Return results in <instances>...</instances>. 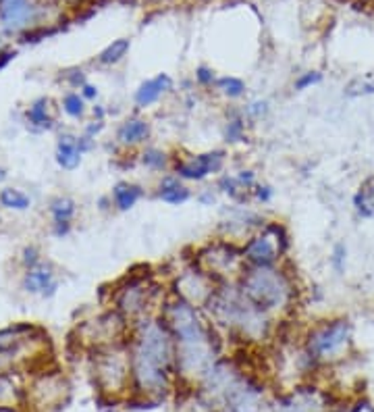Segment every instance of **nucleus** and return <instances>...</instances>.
I'll return each instance as SVG.
<instances>
[{
	"label": "nucleus",
	"mask_w": 374,
	"mask_h": 412,
	"mask_svg": "<svg viewBox=\"0 0 374 412\" xmlns=\"http://www.w3.org/2000/svg\"><path fill=\"white\" fill-rule=\"evenodd\" d=\"M131 389L142 400H160L173 389L175 377V340L158 315L131 325Z\"/></svg>",
	"instance_id": "nucleus-1"
},
{
	"label": "nucleus",
	"mask_w": 374,
	"mask_h": 412,
	"mask_svg": "<svg viewBox=\"0 0 374 412\" xmlns=\"http://www.w3.org/2000/svg\"><path fill=\"white\" fill-rule=\"evenodd\" d=\"M204 313L225 342L231 340L244 348H262L277 338L279 321L251 304L237 284L218 287Z\"/></svg>",
	"instance_id": "nucleus-2"
},
{
	"label": "nucleus",
	"mask_w": 374,
	"mask_h": 412,
	"mask_svg": "<svg viewBox=\"0 0 374 412\" xmlns=\"http://www.w3.org/2000/svg\"><path fill=\"white\" fill-rule=\"evenodd\" d=\"M237 287L251 304L277 321L293 317L302 300V287L298 284L295 271L291 269L289 260L273 267L248 265L237 279Z\"/></svg>",
	"instance_id": "nucleus-3"
},
{
	"label": "nucleus",
	"mask_w": 374,
	"mask_h": 412,
	"mask_svg": "<svg viewBox=\"0 0 374 412\" xmlns=\"http://www.w3.org/2000/svg\"><path fill=\"white\" fill-rule=\"evenodd\" d=\"M166 294V282L162 284L150 267L131 269L110 289V308H115L129 325H133L142 318L156 315Z\"/></svg>",
	"instance_id": "nucleus-4"
},
{
	"label": "nucleus",
	"mask_w": 374,
	"mask_h": 412,
	"mask_svg": "<svg viewBox=\"0 0 374 412\" xmlns=\"http://www.w3.org/2000/svg\"><path fill=\"white\" fill-rule=\"evenodd\" d=\"M193 265H198L204 273H208L217 284H237L244 269L248 267L244 260L242 244H235L225 238H215L198 248L189 256Z\"/></svg>",
	"instance_id": "nucleus-5"
},
{
	"label": "nucleus",
	"mask_w": 374,
	"mask_h": 412,
	"mask_svg": "<svg viewBox=\"0 0 374 412\" xmlns=\"http://www.w3.org/2000/svg\"><path fill=\"white\" fill-rule=\"evenodd\" d=\"M289 248H291V238L287 227L280 221H268V219L242 242L244 260L251 267L280 265L287 260Z\"/></svg>",
	"instance_id": "nucleus-6"
},
{
	"label": "nucleus",
	"mask_w": 374,
	"mask_h": 412,
	"mask_svg": "<svg viewBox=\"0 0 374 412\" xmlns=\"http://www.w3.org/2000/svg\"><path fill=\"white\" fill-rule=\"evenodd\" d=\"M349 342H351V325L347 318L318 321L302 338V346L316 364L339 358L347 350Z\"/></svg>",
	"instance_id": "nucleus-7"
},
{
	"label": "nucleus",
	"mask_w": 374,
	"mask_h": 412,
	"mask_svg": "<svg viewBox=\"0 0 374 412\" xmlns=\"http://www.w3.org/2000/svg\"><path fill=\"white\" fill-rule=\"evenodd\" d=\"M218 287L220 284H217L208 273H204L198 265H193L189 256L183 258V265L175 269L166 279L169 294L177 296L179 300H183L200 311H206V306L215 298Z\"/></svg>",
	"instance_id": "nucleus-8"
},
{
	"label": "nucleus",
	"mask_w": 374,
	"mask_h": 412,
	"mask_svg": "<svg viewBox=\"0 0 374 412\" xmlns=\"http://www.w3.org/2000/svg\"><path fill=\"white\" fill-rule=\"evenodd\" d=\"M227 162V150L217 148L198 155H177L173 157V173L186 184H200L212 175H220Z\"/></svg>",
	"instance_id": "nucleus-9"
},
{
	"label": "nucleus",
	"mask_w": 374,
	"mask_h": 412,
	"mask_svg": "<svg viewBox=\"0 0 374 412\" xmlns=\"http://www.w3.org/2000/svg\"><path fill=\"white\" fill-rule=\"evenodd\" d=\"M175 90V79L169 73H158L150 79H144L137 90L133 92V106L137 111H146L150 106L158 104L164 96H169Z\"/></svg>",
	"instance_id": "nucleus-10"
},
{
	"label": "nucleus",
	"mask_w": 374,
	"mask_h": 412,
	"mask_svg": "<svg viewBox=\"0 0 374 412\" xmlns=\"http://www.w3.org/2000/svg\"><path fill=\"white\" fill-rule=\"evenodd\" d=\"M152 138V123L142 115H131L117 127V144L123 150H142Z\"/></svg>",
	"instance_id": "nucleus-11"
},
{
	"label": "nucleus",
	"mask_w": 374,
	"mask_h": 412,
	"mask_svg": "<svg viewBox=\"0 0 374 412\" xmlns=\"http://www.w3.org/2000/svg\"><path fill=\"white\" fill-rule=\"evenodd\" d=\"M322 396L314 387H295L289 394L280 396L273 406L275 412H322Z\"/></svg>",
	"instance_id": "nucleus-12"
},
{
	"label": "nucleus",
	"mask_w": 374,
	"mask_h": 412,
	"mask_svg": "<svg viewBox=\"0 0 374 412\" xmlns=\"http://www.w3.org/2000/svg\"><path fill=\"white\" fill-rule=\"evenodd\" d=\"M156 198L171 206H181L193 198V191L189 190L186 182H181L173 171L160 175V182L156 184Z\"/></svg>",
	"instance_id": "nucleus-13"
},
{
	"label": "nucleus",
	"mask_w": 374,
	"mask_h": 412,
	"mask_svg": "<svg viewBox=\"0 0 374 412\" xmlns=\"http://www.w3.org/2000/svg\"><path fill=\"white\" fill-rule=\"evenodd\" d=\"M33 19L30 0H0V21L6 30H21Z\"/></svg>",
	"instance_id": "nucleus-14"
},
{
	"label": "nucleus",
	"mask_w": 374,
	"mask_h": 412,
	"mask_svg": "<svg viewBox=\"0 0 374 412\" xmlns=\"http://www.w3.org/2000/svg\"><path fill=\"white\" fill-rule=\"evenodd\" d=\"M23 286H26V289H28L30 294H40V296H44V298H50V296L57 294L59 282H57L52 269L40 262L38 267L28 269V275H26V279H23Z\"/></svg>",
	"instance_id": "nucleus-15"
},
{
	"label": "nucleus",
	"mask_w": 374,
	"mask_h": 412,
	"mask_svg": "<svg viewBox=\"0 0 374 412\" xmlns=\"http://www.w3.org/2000/svg\"><path fill=\"white\" fill-rule=\"evenodd\" d=\"M146 196V190L135 184V182H119L110 190V206H115L119 213H129L133 211L140 200Z\"/></svg>",
	"instance_id": "nucleus-16"
},
{
	"label": "nucleus",
	"mask_w": 374,
	"mask_h": 412,
	"mask_svg": "<svg viewBox=\"0 0 374 412\" xmlns=\"http://www.w3.org/2000/svg\"><path fill=\"white\" fill-rule=\"evenodd\" d=\"M77 213V204L67 198V196H61V198H55L52 204H50V215H52V221H55V233L57 235H64L69 233L71 229V221Z\"/></svg>",
	"instance_id": "nucleus-17"
},
{
	"label": "nucleus",
	"mask_w": 374,
	"mask_h": 412,
	"mask_svg": "<svg viewBox=\"0 0 374 412\" xmlns=\"http://www.w3.org/2000/svg\"><path fill=\"white\" fill-rule=\"evenodd\" d=\"M137 160H140L148 171L160 173V175L171 173V169H173V157H171L166 150L158 148V146H144V148L140 150V155H137Z\"/></svg>",
	"instance_id": "nucleus-18"
},
{
	"label": "nucleus",
	"mask_w": 374,
	"mask_h": 412,
	"mask_svg": "<svg viewBox=\"0 0 374 412\" xmlns=\"http://www.w3.org/2000/svg\"><path fill=\"white\" fill-rule=\"evenodd\" d=\"M81 150L77 144V138L73 135H61L59 146H57V162L64 171H73L81 165Z\"/></svg>",
	"instance_id": "nucleus-19"
},
{
	"label": "nucleus",
	"mask_w": 374,
	"mask_h": 412,
	"mask_svg": "<svg viewBox=\"0 0 374 412\" xmlns=\"http://www.w3.org/2000/svg\"><path fill=\"white\" fill-rule=\"evenodd\" d=\"M217 190L225 196H229L235 204H246L251 198V191L237 179V175L233 173H220L217 179Z\"/></svg>",
	"instance_id": "nucleus-20"
},
{
	"label": "nucleus",
	"mask_w": 374,
	"mask_h": 412,
	"mask_svg": "<svg viewBox=\"0 0 374 412\" xmlns=\"http://www.w3.org/2000/svg\"><path fill=\"white\" fill-rule=\"evenodd\" d=\"M225 140L229 144H242L248 140V119L242 108H231L225 123Z\"/></svg>",
	"instance_id": "nucleus-21"
},
{
	"label": "nucleus",
	"mask_w": 374,
	"mask_h": 412,
	"mask_svg": "<svg viewBox=\"0 0 374 412\" xmlns=\"http://www.w3.org/2000/svg\"><path fill=\"white\" fill-rule=\"evenodd\" d=\"M218 96H222L225 100H242L246 92H248V86L242 77H235V75H220L217 77V84L212 88Z\"/></svg>",
	"instance_id": "nucleus-22"
},
{
	"label": "nucleus",
	"mask_w": 374,
	"mask_h": 412,
	"mask_svg": "<svg viewBox=\"0 0 374 412\" xmlns=\"http://www.w3.org/2000/svg\"><path fill=\"white\" fill-rule=\"evenodd\" d=\"M353 206L362 219H374V177H368L356 191Z\"/></svg>",
	"instance_id": "nucleus-23"
},
{
	"label": "nucleus",
	"mask_w": 374,
	"mask_h": 412,
	"mask_svg": "<svg viewBox=\"0 0 374 412\" xmlns=\"http://www.w3.org/2000/svg\"><path fill=\"white\" fill-rule=\"evenodd\" d=\"M129 50H131V40H127V38H117V40H113V42L98 55V63L104 65V67L119 65L125 57L129 55Z\"/></svg>",
	"instance_id": "nucleus-24"
},
{
	"label": "nucleus",
	"mask_w": 374,
	"mask_h": 412,
	"mask_svg": "<svg viewBox=\"0 0 374 412\" xmlns=\"http://www.w3.org/2000/svg\"><path fill=\"white\" fill-rule=\"evenodd\" d=\"M28 123L35 129H50L52 127V117H50V100L40 98L35 100L28 111Z\"/></svg>",
	"instance_id": "nucleus-25"
},
{
	"label": "nucleus",
	"mask_w": 374,
	"mask_h": 412,
	"mask_svg": "<svg viewBox=\"0 0 374 412\" xmlns=\"http://www.w3.org/2000/svg\"><path fill=\"white\" fill-rule=\"evenodd\" d=\"M31 200L26 191L17 190V188H4L0 190V206L11 208V211H28Z\"/></svg>",
	"instance_id": "nucleus-26"
},
{
	"label": "nucleus",
	"mask_w": 374,
	"mask_h": 412,
	"mask_svg": "<svg viewBox=\"0 0 374 412\" xmlns=\"http://www.w3.org/2000/svg\"><path fill=\"white\" fill-rule=\"evenodd\" d=\"M62 111L73 117V119H81L86 115V98L79 92H69L62 98Z\"/></svg>",
	"instance_id": "nucleus-27"
},
{
	"label": "nucleus",
	"mask_w": 374,
	"mask_h": 412,
	"mask_svg": "<svg viewBox=\"0 0 374 412\" xmlns=\"http://www.w3.org/2000/svg\"><path fill=\"white\" fill-rule=\"evenodd\" d=\"M242 111H244V115H246L248 121H262L271 113V102L264 100V98H256V100H249Z\"/></svg>",
	"instance_id": "nucleus-28"
},
{
	"label": "nucleus",
	"mask_w": 374,
	"mask_h": 412,
	"mask_svg": "<svg viewBox=\"0 0 374 412\" xmlns=\"http://www.w3.org/2000/svg\"><path fill=\"white\" fill-rule=\"evenodd\" d=\"M320 82H322V73L316 71V69H310V71L300 73V75L293 79V90H295V92H306V90H310L314 86H318Z\"/></svg>",
	"instance_id": "nucleus-29"
},
{
	"label": "nucleus",
	"mask_w": 374,
	"mask_h": 412,
	"mask_svg": "<svg viewBox=\"0 0 374 412\" xmlns=\"http://www.w3.org/2000/svg\"><path fill=\"white\" fill-rule=\"evenodd\" d=\"M217 73H215V69L212 67H208V65H200V67H196V84L200 86V88H215V84H217Z\"/></svg>",
	"instance_id": "nucleus-30"
},
{
	"label": "nucleus",
	"mask_w": 374,
	"mask_h": 412,
	"mask_svg": "<svg viewBox=\"0 0 374 412\" xmlns=\"http://www.w3.org/2000/svg\"><path fill=\"white\" fill-rule=\"evenodd\" d=\"M345 262H347V248L345 244H335L333 252H331V267L335 269L337 275H341L345 271Z\"/></svg>",
	"instance_id": "nucleus-31"
},
{
	"label": "nucleus",
	"mask_w": 374,
	"mask_h": 412,
	"mask_svg": "<svg viewBox=\"0 0 374 412\" xmlns=\"http://www.w3.org/2000/svg\"><path fill=\"white\" fill-rule=\"evenodd\" d=\"M275 198V190L271 184H262L258 182V186L251 190V200H256L258 204H268L271 200Z\"/></svg>",
	"instance_id": "nucleus-32"
},
{
	"label": "nucleus",
	"mask_w": 374,
	"mask_h": 412,
	"mask_svg": "<svg viewBox=\"0 0 374 412\" xmlns=\"http://www.w3.org/2000/svg\"><path fill=\"white\" fill-rule=\"evenodd\" d=\"M217 188L212 190V188H208V190H204V191H200L198 194V202L200 204H204V206H212L215 202H217Z\"/></svg>",
	"instance_id": "nucleus-33"
},
{
	"label": "nucleus",
	"mask_w": 374,
	"mask_h": 412,
	"mask_svg": "<svg viewBox=\"0 0 374 412\" xmlns=\"http://www.w3.org/2000/svg\"><path fill=\"white\" fill-rule=\"evenodd\" d=\"M23 262H26V267L28 269H33V267H38L40 265V256H38V250L30 246V248H26L23 250Z\"/></svg>",
	"instance_id": "nucleus-34"
},
{
	"label": "nucleus",
	"mask_w": 374,
	"mask_h": 412,
	"mask_svg": "<svg viewBox=\"0 0 374 412\" xmlns=\"http://www.w3.org/2000/svg\"><path fill=\"white\" fill-rule=\"evenodd\" d=\"M79 94L86 98V102H88V100H96V98H98V88L92 86V84H84V86L79 88Z\"/></svg>",
	"instance_id": "nucleus-35"
},
{
	"label": "nucleus",
	"mask_w": 374,
	"mask_h": 412,
	"mask_svg": "<svg viewBox=\"0 0 374 412\" xmlns=\"http://www.w3.org/2000/svg\"><path fill=\"white\" fill-rule=\"evenodd\" d=\"M4 179H6V171H4V169H0V184H2Z\"/></svg>",
	"instance_id": "nucleus-36"
}]
</instances>
